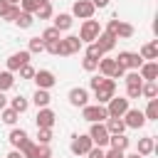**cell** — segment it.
<instances>
[{
	"label": "cell",
	"mask_w": 158,
	"mask_h": 158,
	"mask_svg": "<svg viewBox=\"0 0 158 158\" xmlns=\"http://www.w3.org/2000/svg\"><path fill=\"white\" fill-rule=\"evenodd\" d=\"M114 96H116V81H114V79H109V77H104V81L94 89V99H96V104L106 106Z\"/></svg>",
	"instance_id": "cell-1"
},
{
	"label": "cell",
	"mask_w": 158,
	"mask_h": 158,
	"mask_svg": "<svg viewBox=\"0 0 158 158\" xmlns=\"http://www.w3.org/2000/svg\"><path fill=\"white\" fill-rule=\"evenodd\" d=\"M101 35V25H99V20H84L81 22V27H79V40H81V44L86 42V44H91L96 37Z\"/></svg>",
	"instance_id": "cell-2"
},
{
	"label": "cell",
	"mask_w": 158,
	"mask_h": 158,
	"mask_svg": "<svg viewBox=\"0 0 158 158\" xmlns=\"http://www.w3.org/2000/svg\"><path fill=\"white\" fill-rule=\"evenodd\" d=\"M81 118L89 123H104L109 118V114H106V106H101V104H86L81 109Z\"/></svg>",
	"instance_id": "cell-3"
},
{
	"label": "cell",
	"mask_w": 158,
	"mask_h": 158,
	"mask_svg": "<svg viewBox=\"0 0 158 158\" xmlns=\"http://www.w3.org/2000/svg\"><path fill=\"white\" fill-rule=\"evenodd\" d=\"M114 59H116V64L121 69H131V72H138L141 64H143V59H141L138 52H118Z\"/></svg>",
	"instance_id": "cell-4"
},
{
	"label": "cell",
	"mask_w": 158,
	"mask_h": 158,
	"mask_svg": "<svg viewBox=\"0 0 158 158\" xmlns=\"http://www.w3.org/2000/svg\"><path fill=\"white\" fill-rule=\"evenodd\" d=\"M91 148H94V143H91V138H89L86 133H77V136H72L69 151H72L74 156H86Z\"/></svg>",
	"instance_id": "cell-5"
},
{
	"label": "cell",
	"mask_w": 158,
	"mask_h": 158,
	"mask_svg": "<svg viewBox=\"0 0 158 158\" xmlns=\"http://www.w3.org/2000/svg\"><path fill=\"white\" fill-rule=\"evenodd\" d=\"M81 47H84V44H81V40H79L77 35L62 37V40H59V57H72V54H77Z\"/></svg>",
	"instance_id": "cell-6"
},
{
	"label": "cell",
	"mask_w": 158,
	"mask_h": 158,
	"mask_svg": "<svg viewBox=\"0 0 158 158\" xmlns=\"http://www.w3.org/2000/svg\"><path fill=\"white\" fill-rule=\"evenodd\" d=\"M128 109H131V106H128V99H126V96H114V99L106 104V114H109V118H121Z\"/></svg>",
	"instance_id": "cell-7"
},
{
	"label": "cell",
	"mask_w": 158,
	"mask_h": 158,
	"mask_svg": "<svg viewBox=\"0 0 158 158\" xmlns=\"http://www.w3.org/2000/svg\"><path fill=\"white\" fill-rule=\"evenodd\" d=\"M94 12H96V7L91 5V0H77L74 5H72V17H79V20H91L94 17Z\"/></svg>",
	"instance_id": "cell-8"
},
{
	"label": "cell",
	"mask_w": 158,
	"mask_h": 158,
	"mask_svg": "<svg viewBox=\"0 0 158 158\" xmlns=\"http://www.w3.org/2000/svg\"><path fill=\"white\" fill-rule=\"evenodd\" d=\"M86 136L91 138V143H94L96 148L109 146V131H106V126H104V123H91V128H89V133H86Z\"/></svg>",
	"instance_id": "cell-9"
},
{
	"label": "cell",
	"mask_w": 158,
	"mask_h": 158,
	"mask_svg": "<svg viewBox=\"0 0 158 158\" xmlns=\"http://www.w3.org/2000/svg\"><path fill=\"white\" fill-rule=\"evenodd\" d=\"M30 57H32V54H30L27 49H20V52H12V54L7 57V72H12V74H15V72H17L20 67H25V64H30Z\"/></svg>",
	"instance_id": "cell-10"
},
{
	"label": "cell",
	"mask_w": 158,
	"mask_h": 158,
	"mask_svg": "<svg viewBox=\"0 0 158 158\" xmlns=\"http://www.w3.org/2000/svg\"><path fill=\"white\" fill-rule=\"evenodd\" d=\"M121 118H123L126 128H143V126H146V116H143L141 109H128Z\"/></svg>",
	"instance_id": "cell-11"
},
{
	"label": "cell",
	"mask_w": 158,
	"mask_h": 158,
	"mask_svg": "<svg viewBox=\"0 0 158 158\" xmlns=\"http://www.w3.org/2000/svg\"><path fill=\"white\" fill-rule=\"evenodd\" d=\"M35 84H37V89H52L54 84H57V77H54V72H49V69H40V72H35Z\"/></svg>",
	"instance_id": "cell-12"
},
{
	"label": "cell",
	"mask_w": 158,
	"mask_h": 158,
	"mask_svg": "<svg viewBox=\"0 0 158 158\" xmlns=\"http://www.w3.org/2000/svg\"><path fill=\"white\" fill-rule=\"evenodd\" d=\"M67 99H69V104H72V106H77V109H84V106L89 104V91H86L84 86H74V89H69Z\"/></svg>",
	"instance_id": "cell-13"
},
{
	"label": "cell",
	"mask_w": 158,
	"mask_h": 158,
	"mask_svg": "<svg viewBox=\"0 0 158 158\" xmlns=\"http://www.w3.org/2000/svg\"><path fill=\"white\" fill-rule=\"evenodd\" d=\"M54 121H57V114H54L49 106H47V109H37V116H35L37 128H52Z\"/></svg>",
	"instance_id": "cell-14"
},
{
	"label": "cell",
	"mask_w": 158,
	"mask_h": 158,
	"mask_svg": "<svg viewBox=\"0 0 158 158\" xmlns=\"http://www.w3.org/2000/svg\"><path fill=\"white\" fill-rule=\"evenodd\" d=\"M94 44H96V47H99V49H101V52H104V54H109V52H111V49H114V47H116V37H114V35H109V32H104V30H101V35H99V37H96V40H94Z\"/></svg>",
	"instance_id": "cell-15"
},
{
	"label": "cell",
	"mask_w": 158,
	"mask_h": 158,
	"mask_svg": "<svg viewBox=\"0 0 158 158\" xmlns=\"http://www.w3.org/2000/svg\"><path fill=\"white\" fill-rule=\"evenodd\" d=\"M138 77L143 81H156L158 79V62H143L138 69Z\"/></svg>",
	"instance_id": "cell-16"
},
{
	"label": "cell",
	"mask_w": 158,
	"mask_h": 158,
	"mask_svg": "<svg viewBox=\"0 0 158 158\" xmlns=\"http://www.w3.org/2000/svg\"><path fill=\"white\" fill-rule=\"evenodd\" d=\"M138 54H141V59H146V62H156V59H158V40L146 42V44L138 49Z\"/></svg>",
	"instance_id": "cell-17"
},
{
	"label": "cell",
	"mask_w": 158,
	"mask_h": 158,
	"mask_svg": "<svg viewBox=\"0 0 158 158\" xmlns=\"http://www.w3.org/2000/svg\"><path fill=\"white\" fill-rule=\"evenodd\" d=\"M99 72H101V77H109V79H114V72H116V59L104 54V57L99 59Z\"/></svg>",
	"instance_id": "cell-18"
},
{
	"label": "cell",
	"mask_w": 158,
	"mask_h": 158,
	"mask_svg": "<svg viewBox=\"0 0 158 158\" xmlns=\"http://www.w3.org/2000/svg\"><path fill=\"white\" fill-rule=\"evenodd\" d=\"M153 151H156V138H153V136H143V138H138V151H136L138 156L146 158V156H151Z\"/></svg>",
	"instance_id": "cell-19"
},
{
	"label": "cell",
	"mask_w": 158,
	"mask_h": 158,
	"mask_svg": "<svg viewBox=\"0 0 158 158\" xmlns=\"http://www.w3.org/2000/svg\"><path fill=\"white\" fill-rule=\"evenodd\" d=\"M49 101H52V94H49L47 89H37V91L32 94V104H35L37 109H47Z\"/></svg>",
	"instance_id": "cell-20"
},
{
	"label": "cell",
	"mask_w": 158,
	"mask_h": 158,
	"mask_svg": "<svg viewBox=\"0 0 158 158\" xmlns=\"http://www.w3.org/2000/svg\"><path fill=\"white\" fill-rule=\"evenodd\" d=\"M27 138H30V136H27V131H25V128H12V131H10V136H7V141H10V146H12L15 151H17Z\"/></svg>",
	"instance_id": "cell-21"
},
{
	"label": "cell",
	"mask_w": 158,
	"mask_h": 158,
	"mask_svg": "<svg viewBox=\"0 0 158 158\" xmlns=\"http://www.w3.org/2000/svg\"><path fill=\"white\" fill-rule=\"evenodd\" d=\"M72 22H74V17H72L69 12H59V15L54 17V25H52V27H57L59 32H67V30L72 27Z\"/></svg>",
	"instance_id": "cell-22"
},
{
	"label": "cell",
	"mask_w": 158,
	"mask_h": 158,
	"mask_svg": "<svg viewBox=\"0 0 158 158\" xmlns=\"http://www.w3.org/2000/svg\"><path fill=\"white\" fill-rule=\"evenodd\" d=\"M104 126H106L109 136H116V133H123V131H126L123 118H106V121H104Z\"/></svg>",
	"instance_id": "cell-23"
},
{
	"label": "cell",
	"mask_w": 158,
	"mask_h": 158,
	"mask_svg": "<svg viewBox=\"0 0 158 158\" xmlns=\"http://www.w3.org/2000/svg\"><path fill=\"white\" fill-rule=\"evenodd\" d=\"M128 143H131V138H126L123 133H116V136H109V146H111L114 151H126V148H128Z\"/></svg>",
	"instance_id": "cell-24"
},
{
	"label": "cell",
	"mask_w": 158,
	"mask_h": 158,
	"mask_svg": "<svg viewBox=\"0 0 158 158\" xmlns=\"http://www.w3.org/2000/svg\"><path fill=\"white\" fill-rule=\"evenodd\" d=\"M133 25H128V22H121L118 20V27H116V40H131L133 37Z\"/></svg>",
	"instance_id": "cell-25"
},
{
	"label": "cell",
	"mask_w": 158,
	"mask_h": 158,
	"mask_svg": "<svg viewBox=\"0 0 158 158\" xmlns=\"http://www.w3.org/2000/svg\"><path fill=\"white\" fill-rule=\"evenodd\" d=\"M15 25H17L20 30H30V27L35 25V15H30V12H22V10H20V15H17Z\"/></svg>",
	"instance_id": "cell-26"
},
{
	"label": "cell",
	"mask_w": 158,
	"mask_h": 158,
	"mask_svg": "<svg viewBox=\"0 0 158 158\" xmlns=\"http://www.w3.org/2000/svg\"><path fill=\"white\" fill-rule=\"evenodd\" d=\"M10 109L17 111V114H25V111L30 109V99H25V96H15V99H10Z\"/></svg>",
	"instance_id": "cell-27"
},
{
	"label": "cell",
	"mask_w": 158,
	"mask_h": 158,
	"mask_svg": "<svg viewBox=\"0 0 158 158\" xmlns=\"http://www.w3.org/2000/svg\"><path fill=\"white\" fill-rule=\"evenodd\" d=\"M52 15H54V10H52V2H49V0H44V2L37 7V12H35L37 20H49Z\"/></svg>",
	"instance_id": "cell-28"
},
{
	"label": "cell",
	"mask_w": 158,
	"mask_h": 158,
	"mask_svg": "<svg viewBox=\"0 0 158 158\" xmlns=\"http://www.w3.org/2000/svg\"><path fill=\"white\" fill-rule=\"evenodd\" d=\"M141 96H146L148 101L156 99V96H158V86H156V81H143V86H141Z\"/></svg>",
	"instance_id": "cell-29"
},
{
	"label": "cell",
	"mask_w": 158,
	"mask_h": 158,
	"mask_svg": "<svg viewBox=\"0 0 158 158\" xmlns=\"http://www.w3.org/2000/svg\"><path fill=\"white\" fill-rule=\"evenodd\" d=\"M143 116H146V121H158V99H151L148 101Z\"/></svg>",
	"instance_id": "cell-30"
},
{
	"label": "cell",
	"mask_w": 158,
	"mask_h": 158,
	"mask_svg": "<svg viewBox=\"0 0 158 158\" xmlns=\"http://www.w3.org/2000/svg\"><path fill=\"white\" fill-rule=\"evenodd\" d=\"M12 84H15V74L12 72H0V91H7V89H12Z\"/></svg>",
	"instance_id": "cell-31"
},
{
	"label": "cell",
	"mask_w": 158,
	"mask_h": 158,
	"mask_svg": "<svg viewBox=\"0 0 158 158\" xmlns=\"http://www.w3.org/2000/svg\"><path fill=\"white\" fill-rule=\"evenodd\" d=\"M0 118H2V123L15 126V123H17V118H20V114H17V111H12V109H2V111H0Z\"/></svg>",
	"instance_id": "cell-32"
},
{
	"label": "cell",
	"mask_w": 158,
	"mask_h": 158,
	"mask_svg": "<svg viewBox=\"0 0 158 158\" xmlns=\"http://www.w3.org/2000/svg\"><path fill=\"white\" fill-rule=\"evenodd\" d=\"M52 128H37V141L35 143H40V146H49L52 143Z\"/></svg>",
	"instance_id": "cell-33"
},
{
	"label": "cell",
	"mask_w": 158,
	"mask_h": 158,
	"mask_svg": "<svg viewBox=\"0 0 158 158\" xmlns=\"http://www.w3.org/2000/svg\"><path fill=\"white\" fill-rule=\"evenodd\" d=\"M42 2H44V0H20V10H22V12L35 15V12H37V7H40Z\"/></svg>",
	"instance_id": "cell-34"
},
{
	"label": "cell",
	"mask_w": 158,
	"mask_h": 158,
	"mask_svg": "<svg viewBox=\"0 0 158 158\" xmlns=\"http://www.w3.org/2000/svg\"><path fill=\"white\" fill-rule=\"evenodd\" d=\"M27 52H30V54H40V52H44V42H42L40 37H32V40L27 42Z\"/></svg>",
	"instance_id": "cell-35"
},
{
	"label": "cell",
	"mask_w": 158,
	"mask_h": 158,
	"mask_svg": "<svg viewBox=\"0 0 158 158\" xmlns=\"http://www.w3.org/2000/svg\"><path fill=\"white\" fill-rule=\"evenodd\" d=\"M40 40H42V42H54V40H62V37H59V30H57V27H47V30L40 35Z\"/></svg>",
	"instance_id": "cell-36"
},
{
	"label": "cell",
	"mask_w": 158,
	"mask_h": 158,
	"mask_svg": "<svg viewBox=\"0 0 158 158\" xmlns=\"http://www.w3.org/2000/svg\"><path fill=\"white\" fill-rule=\"evenodd\" d=\"M84 57H86V59H96V62H99V59L104 57V52H101V49H99V47H96V44L91 42V44L86 47V52H84Z\"/></svg>",
	"instance_id": "cell-37"
},
{
	"label": "cell",
	"mask_w": 158,
	"mask_h": 158,
	"mask_svg": "<svg viewBox=\"0 0 158 158\" xmlns=\"http://www.w3.org/2000/svg\"><path fill=\"white\" fill-rule=\"evenodd\" d=\"M141 86L143 84H131V86H126V99L131 101V99H138L141 96Z\"/></svg>",
	"instance_id": "cell-38"
},
{
	"label": "cell",
	"mask_w": 158,
	"mask_h": 158,
	"mask_svg": "<svg viewBox=\"0 0 158 158\" xmlns=\"http://www.w3.org/2000/svg\"><path fill=\"white\" fill-rule=\"evenodd\" d=\"M81 69H84V72H96V69H99V62L84 57V59H81Z\"/></svg>",
	"instance_id": "cell-39"
},
{
	"label": "cell",
	"mask_w": 158,
	"mask_h": 158,
	"mask_svg": "<svg viewBox=\"0 0 158 158\" xmlns=\"http://www.w3.org/2000/svg\"><path fill=\"white\" fill-rule=\"evenodd\" d=\"M17 72H20V79H32V77H35V67H32V64H25V67H20Z\"/></svg>",
	"instance_id": "cell-40"
},
{
	"label": "cell",
	"mask_w": 158,
	"mask_h": 158,
	"mask_svg": "<svg viewBox=\"0 0 158 158\" xmlns=\"http://www.w3.org/2000/svg\"><path fill=\"white\" fill-rule=\"evenodd\" d=\"M123 79H126V86H131V84H143V79L138 77V72H128V74H123Z\"/></svg>",
	"instance_id": "cell-41"
},
{
	"label": "cell",
	"mask_w": 158,
	"mask_h": 158,
	"mask_svg": "<svg viewBox=\"0 0 158 158\" xmlns=\"http://www.w3.org/2000/svg\"><path fill=\"white\" fill-rule=\"evenodd\" d=\"M44 52H49V54L59 57V40H54V42H44Z\"/></svg>",
	"instance_id": "cell-42"
},
{
	"label": "cell",
	"mask_w": 158,
	"mask_h": 158,
	"mask_svg": "<svg viewBox=\"0 0 158 158\" xmlns=\"http://www.w3.org/2000/svg\"><path fill=\"white\" fill-rule=\"evenodd\" d=\"M17 15H20V5H12V7H10V12H7V17H5V20H7V22H15V20H17Z\"/></svg>",
	"instance_id": "cell-43"
},
{
	"label": "cell",
	"mask_w": 158,
	"mask_h": 158,
	"mask_svg": "<svg viewBox=\"0 0 158 158\" xmlns=\"http://www.w3.org/2000/svg\"><path fill=\"white\" fill-rule=\"evenodd\" d=\"M10 7H12V5H10L7 0H0V20H5V17H7V12H10Z\"/></svg>",
	"instance_id": "cell-44"
},
{
	"label": "cell",
	"mask_w": 158,
	"mask_h": 158,
	"mask_svg": "<svg viewBox=\"0 0 158 158\" xmlns=\"http://www.w3.org/2000/svg\"><path fill=\"white\" fill-rule=\"evenodd\" d=\"M86 158H104V148H96V146H94V148L86 153Z\"/></svg>",
	"instance_id": "cell-45"
},
{
	"label": "cell",
	"mask_w": 158,
	"mask_h": 158,
	"mask_svg": "<svg viewBox=\"0 0 158 158\" xmlns=\"http://www.w3.org/2000/svg\"><path fill=\"white\" fill-rule=\"evenodd\" d=\"M123 156H126L123 151H114V148L111 151H104V158H123Z\"/></svg>",
	"instance_id": "cell-46"
},
{
	"label": "cell",
	"mask_w": 158,
	"mask_h": 158,
	"mask_svg": "<svg viewBox=\"0 0 158 158\" xmlns=\"http://www.w3.org/2000/svg\"><path fill=\"white\" fill-rule=\"evenodd\" d=\"M101 81H104V77H101V74H94V77L89 79V86H91V89H96V86H99Z\"/></svg>",
	"instance_id": "cell-47"
},
{
	"label": "cell",
	"mask_w": 158,
	"mask_h": 158,
	"mask_svg": "<svg viewBox=\"0 0 158 158\" xmlns=\"http://www.w3.org/2000/svg\"><path fill=\"white\" fill-rule=\"evenodd\" d=\"M109 2H111V0H91V5H94V7H106Z\"/></svg>",
	"instance_id": "cell-48"
},
{
	"label": "cell",
	"mask_w": 158,
	"mask_h": 158,
	"mask_svg": "<svg viewBox=\"0 0 158 158\" xmlns=\"http://www.w3.org/2000/svg\"><path fill=\"white\" fill-rule=\"evenodd\" d=\"M2 109H7V96H5V91H0V111Z\"/></svg>",
	"instance_id": "cell-49"
},
{
	"label": "cell",
	"mask_w": 158,
	"mask_h": 158,
	"mask_svg": "<svg viewBox=\"0 0 158 158\" xmlns=\"http://www.w3.org/2000/svg\"><path fill=\"white\" fill-rule=\"evenodd\" d=\"M7 158H22V153H20V151H15V148H12V151H10V153H7Z\"/></svg>",
	"instance_id": "cell-50"
},
{
	"label": "cell",
	"mask_w": 158,
	"mask_h": 158,
	"mask_svg": "<svg viewBox=\"0 0 158 158\" xmlns=\"http://www.w3.org/2000/svg\"><path fill=\"white\" fill-rule=\"evenodd\" d=\"M123 158H143V156H138V153H128V156H123Z\"/></svg>",
	"instance_id": "cell-51"
},
{
	"label": "cell",
	"mask_w": 158,
	"mask_h": 158,
	"mask_svg": "<svg viewBox=\"0 0 158 158\" xmlns=\"http://www.w3.org/2000/svg\"><path fill=\"white\" fill-rule=\"evenodd\" d=\"M7 2H10V5H20V0H7Z\"/></svg>",
	"instance_id": "cell-52"
},
{
	"label": "cell",
	"mask_w": 158,
	"mask_h": 158,
	"mask_svg": "<svg viewBox=\"0 0 158 158\" xmlns=\"http://www.w3.org/2000/svg\"><path fill=\"white\" fill-rule=\"evenodd\" d=\"M49 2H52V0H49Z\"/></svg>",
	"instance_id": "cell-53"
}]
</instances>
